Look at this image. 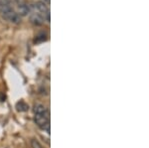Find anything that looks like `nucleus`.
<instances>
[{"label": "nucleus", "instance_id": "f257e3e1", "mask_svg": "<svg viewBox=\"0 0 149 148\" xmlns=\"http://www.w3.org/2000/svg\"><path fill=\"white\" fill-rule=\"evenodd\" d=\"M34 121L38 127L42 130L49 133L50 131V118H49V111L46 106L41 104H36L34 106Z\"/></svg>", "mask_w": 149, "mask_h": 148}, {"label": "nucleus", "instance_id": "f03ea898", "mask_svg": "<svg viewBox=\"0 0 149 148\" xmlns=\"http://www.w3.org/2000/svg\"><path fill=\"white\" fill-rule=\"evenodd\" d=\"M28 12H29L28 5H26L22 0L18 1V14L19 15H26Z\"/></svg>", "mask_w": 149, "mask_h": 148}, {"label": "nucleus", "instance_id": "7ed1b4c3", "mask_svg": "<svg viewBox=\"0 0 149 148\" xmlns=\"http://www.w3.org/2000/svg\"><path fill=\"white\" fill-rule=\"evenodd\" d=\"M16 107H17V109H18L19 111H25L26 109L28 108L27 104H26L25 102H23V101L18 102V104H17V106H16Z\"/></svg>", "mask_w": 149, "mask_h": 148}, {"label": "nucleus", "instance_id": "20e7f679", "mask_svg": "<svg viewBox=\"0 0 149 148\" xmlns=\"http://www.w3.org/2000/svg\"><path fill=\"white\" fill-rule=\"evenodd\" d=\"M31 145H32V148H43V146L41 145V143L38 141L37 139H32Z\"/></svg>", "mask_w": 149, "mask_h": 148}, {"label": "nucleus", "instance_id": "39448f33", "mask_svg": "<svg viewBox=\"0 0 149 148\" xmlns=\"http://www.w3.org/2000/svg\"><path fill=\"white\" fill-rule=\"evenodd\" d=\"M44 1H46L47 3H50V0H44Z\"/></svg>", "mask_w": 149, "mask_h": 148}]
</instances>
